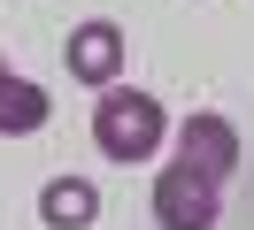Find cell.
Returning <instances> with one entry per match:
<instances>
[{"label": "cell", "instance_id": "6da1fadb", "mask_svg": "<svg viewBox=\"0 0 254 230\" xmlns=\"http://www.w3.org/2000/svg\"><path fill=\"white\" fill-rule=\"evenodd\" d=\"M162 131H170V115H162V100L139 92V85H108L93 100V146L108 153V161H154Z\"/></svg>", "mask_w": 254, "mask_h": 230}, {"label": "cell", "instance_id": "7a4b0ae2", "mask_svg": "<svg viewBox=\"0 0 254 230\" xmlns=\"http://www.w3.org/2000/svg\"><path fill=\"white\" fill-rule=\"evenodd\" d=\"M216 215H223V184H208L200 169L170 161L154 177V223L162 230H216Z\"/></svg>", "mask_w": 254, "mask_h": 230}, {"label": "cell", "instance_id": "3957f363", "mask_svg": "<svg viewBox=\"0 0 254 230\" xmlns=\"http://www.w3.org/2000/svg\"><path fill=\"white\" fill-rule=\"evenodd\" d=\"M177 161L200 169L208 184H223V177L239 169V123H231V115H216V107L185 115V123H177Z\"/></svg>", "mask_w": 254, "mask_h": 230}, {"label": "cell", "instance_id": "277c9868", "mask_svg": "<svg viewBox=\"0 0 254 230\" xmlns=\"http://www.w3.org/2000/svg\"><path fill=\"white\" fill-rule=\"evenodd\" d=\"M62 54H69V77H77V85H100V92H108V85H116V69H124V31H116L108 15H93V23L69 31Z\"/></svg>", "mask_w": 254, "mask_h": 230}, {"label": "cell", "instance_id": "5b68a950", "mask_svg": "<svg viewBox=\"0 0 254 230\" xmlns=\"http://www.w3.org/2000/svg\"><path fill=\"white\" fill-rule=\"evenodd\" d=\"M47 115H54L47 85H31V77H16L8 61H0V138H31Z\"/></svg>", "mask_w": 254, "mask_h": 230}, {"label": "cell", "instance_id": "8992f818", "mask_svg": "<svg viewBox=\"0 0 254 230\" xmlns=\"http://www.w3.org/2000/svg\"><path fill=\"white\" fill-rule=\"evenodd\" d=\"M39 223L47 230H93L100 223V192L85 177H54L47 192H39Z\"/></svg>", "mask_w": 254, "mask_h": 230}]
</instances>
